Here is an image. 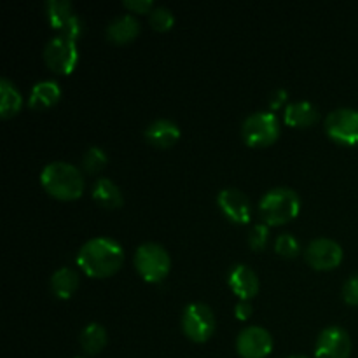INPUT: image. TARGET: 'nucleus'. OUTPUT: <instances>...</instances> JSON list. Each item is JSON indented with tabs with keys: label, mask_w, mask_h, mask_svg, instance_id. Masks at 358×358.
I'll return each mask as SVG.
<instances>
[{
	"label": "nucleus",
	"mask_w": 358,
	"mask_h": 358,
	"mask_svg": "<svg viewBox=\"0 0 358 358\" xmlns=\"http://www.w3.org/2000/svg\"><path fill=\"white\" fill-rule=\"evenodd\" d=\"M182 331L191 341L206 343L215 332V315L205 303H191L182 313Z\"/></svg>",
	"instance_id": "423d86ee"
},
{
	"label": "nucleus",
	"mask_w": 358,
	"mask_h": 358,
	"mask_svg": "<svg viewBox=\"0 0 358 358\" xmlns=\"http://www.w3.org/2000/svg\"><path fill=\"white\" fill-rule=\"evenodd\" d=\"M93 199L101 208L107 210H115L119 206H122V203H124L121 189L115 185V182H112L107 177L98 178L93 184Z\"/></svg>",
	"instance_id": "6ab92c4d"
},
{
	"label": "nucleus",
	"mask_w": 358,
	"mask_h": 358,
	"mask_svg": "<svg viewBox=\"0 0 358 358\" xmlns=\"http://www.w3.org/2000/svg\"><path fill=\"white\" fill-rule=\"evenodd\" d=\"M76 358H80V357H76Z\"/></svg>",
	"instance_id": "2f4dec72"
},
{
	"label": "nucleus",
	"mask_w": 358,
	"mask_h": 358,
	"mask_svg": "<svg viewBox=\"0 0 358 358\" xmlns=\"http://www.w3.org/2000/svg\"><path fill=\"white\" fill-rule=\"evenodd\" d=\"M285 122L294 128H310L320 119V110L308 100L294 101L285 108Z\"/></svg>",
	"instance_id": "f3484780"
},
{
	"label": "nucleus",
	"mask_w": 358,
	"mask_h": 358,
	"mask_svg": "<svg viewBox=\"0 0 358 358\" xmlns=\"http://www.w3.org/2000/svg\"><path fill=\"white\" fill-rule=\"evenodd\" d=\"M275 250L276 254L283 255V257H296L301 254V243L294 234L283 233L276 238Z\"/></svg>",
	"instance_id": "393cba45"
},
{
	"label": "nucleus",
	"mask_w": 358,
	"mask_h": 358,
	"mask_svg": "<svg viewBox=\"0 0 358 358\" xmlns=\"http://www.w3.org/2000/svg\"><path fill=\"white\" fill-rule=\"evenodd\" d=\"M236 350L241 358H266L273 352V338L261 325H248L238 334Z\"/></svg>",
	"instance_id": "f8f14e48"
},
{
	"label": "nucleus",
	"mask_w": 358,
	"mask_h": 358,
	"mask_svg": "<svg viewBox=\"0 0 358 358\" xmlns=\"http://www.w3.org/2000/svg\"><path fill=\"white\" fill-rule=\"evenodd\" d=\"M41 185L51 198L73 201L84 192L83 171L66 161H51L42 168Z\"/></svg>",
	"instance_id": "f03ea898"
},
{
	"label": "nucleus",
	"mask_w": 358,
	"mask_h": 358,
	"mask_svg": "<svg viewBox=\"0 0 358 358\" xmlns=\"http://www.w3.org/2000/svg\"><path fill=\"white\" fill-rule=\"evenodd\" d=\"M241 136L248 147L271 145L280 136L278 117L273 112H254L241 124Z\"/></svg>",
	"instance_id": "39448f33"
},
{
	"label": "nucleus",
	"mask_w": 358,
	"mask_h": 358,
	"mask_svg": "<svg viewBox=\"0 0 358 358\" xmlns=\"http://www.w3.org/2000/svg\"><path fill=\"white\" fill-rule=\"evenodd\" d=\"M308 264L318 271H331L343 261V247L331 238H315L304 250Z\"/></svg>",
	"instance_id": "9d476101"
},
{
	"label": "nucleus",
	"mask_w": 358,
	"mask_h": 358,
	"mask_svg": "<svg viewBox=\"0 0 358 358\" xmlns=\"http://www.w3.org/2000/svg\"><path fill=\"white\" fill-rule=\"evenodd\" d=\"M124 261V250L115 240L108 236H98L87 240L77 252V264L87 276L107 278L121 269Z\"/></svg>",
	"instance_id": "f257e3e1"
},
{
	"label": "nucleus",
	"mask_w": 358,
	"mask_h": 358,
	"mask_svg": "<svg viewBox=\"0 0 358 358\" xmlns=\"http://www.w3.org/2000/svg\"><path fill=\"white\" fill-rule=\"evenodd\" d=\"M105 34L114 44H128L140 34V23L133 14H121L107 24Z\"/></svg>",
	"instance_id": "dca6fc26"
},
{
	"label": "nucleus",
	"mask_w": 358,
	"mask_h": 358,
	"mask_svg": "<svg viewBox=\"0 0 358 358\" xmlns=\"http://www.w3.org/2000/svg\"><path fill=\"white\" fill-rule=\"evenodd\" d=\"M49 285H51V292L58 299H70L79 289V275L72 268H59L52 273Z\"/></svg>",
	"instance_id": "aec40b11"
},
{
	"label": "nucleus",
	"mask_w": 358,
	"mask_h": 358,
	"mask_svg": "<svg viewBox=\"0 0 358 358\" xmlns=\"http://www.w3.org/2000/svg\"><path fill=\"white\" fill-rule=\"evenodd\" d=\"M59 98H62V87L56 80H41L31 87L28 107L34 110H44L58 103Z\"/></svg>",
	"instance_id": "a211bd4d"
},
{
	"label": "nucleus",
	"mask_w": 358,
	"mask_h": 358,
	"mask_svg": "<svg viewBox=\"0 0 358 358\" xmlns=\"http://www.w3.org/2000/svg\"><path fill=\"white\" fill-rule=\"evenodd\" d=\"M350 355H352V338L345 329L331 325L318 334L317 345H315V357L350 358Z\"/></svg>",
	"instance_id": "9b49d317"
},
{
	"label": "nucleus",
	"mask_w": 358,
	"mask_h": 358,
	"mask_svg": "<svg viewBox=\"0 0 358 358\" xmlns=\"http://www.w3.org/2000/svg\"><path fill=\"white\" fill-rule=\"evenodd\" d=\"M252 306L248 304V301H241V303L236 304V308H234V315H236L238 320H248V318L252 317Z\"/></svg>",
	"instance_id": "c85d7f7f"
},
{
	"label": "nucleus",
	"mask_w": 358,
	"mask_h": 358,
	"mask_svg": "<svg viewBox=\"0 0 358 358\" xmlns=\"http://www.w3.org/2000/svg\"><path fill=\"white\" fill-rule=\"evenodd\" d=\"M149 21L157 31H168L171 30V27L175 24V16L171 13V9L168 7L159 6V7H154L152 10L149 13Z\"/></svg>",
	"instance_id": "b1692460"
},
{
	"label": "nucleus",
	"mask_w": 358,
	"mask_h": 358,
	"mask_svg": "<svg viewBox=\"0 0 358 358\" xmlns=\"http://www.w3.org/2000/svg\"><path fill=\"white\" fill-rule=\"evenodd\" d=\"M108 163V157L105 154V150L101 147L93 145L84 152L83 156V168L87 171V173H96V171H101Z\"/></svg>",
	"instance_id": "5701e85b"
},
{
	"label": "nucleus",
	"mask_w": 358,
	"mask_h": 358,
	"mask_svg": "<svg viewBox=\"0 0 358 358\" xmlns=\"http://www.w3.org/2000/svg\"><path fill=\"white\" fill-rule=\"evenodd\" d=\"M45 14H48V21L51 23V27L56 28L63 37L77 41L83 34V20L77 16L69 0H48Z\"/></svg>",
	"instance_id": "1a4fd4ad"
},
{
	"label": "nucleus",
	"mask_w": 358,
	"mask_h": 358,
	"mask_svg": "<svg viewBox=\"0 0 358 358\" xmlns=\"http://www.w3.org/2000/svg\"><path fill=\"white\" fill-rule=\"evenodd\" d=\"M217 203L224 215L236 224H248L252 219V205L248 196L236 187H227L217 194Z\"/></svg>",
	"instance_id": "ddd939ff"
},
{
	"label": "nucleus",
	"mask_w": 358,
	"mask_h": 358,
	"mask_svg": "<svg viewBox=\"0 0 358 358\" xmlns=\"http://www.w3.org/2000/svg\"><path fill=\"white\" fill-rule=\"evenodd\" d=\"M268 226H266V224H255V226L252 227L250 233H248V245H250V248H254V250H262V248L266 247V243H268Z\"/></svg>",
	"instance_id": "a878e982"
},
{
	"label": "nucleus",
	"mask_w": 358,
	"mask_h": 358,
	"mask_svg": "<svg viewBox=\"0 0 358 358\" xmlns=\"http://www.w3.org/2000/svg\"><path fill=\"white\" fill-rule=\"evenodd\" d=\"M287 358H310V357H306V355H290V357H287Z\"/></svg>",
	"instance_id": "7c9ffc66"
},
{
	"label": "nucleus",
	"mask_w": 358,
	"mask_h": 358,
	"mask_svg": "<svg viewBox=\"0 0 358 358\" xmlns=\"http://www.w3.org/2000/svg\"><path fill=\"white\" fill-rule=\"evenodd\" d=\"M287 98V91L285 90H276L275 94H273V100H271V108H278L280 105L285 101Z\"/></svg>",
	"instance_id": "c756f323"
},
{
	"label": "nucleus",
	"mask_w": 358,
	"mask_h": 358,
	"mask_svg": "<svg viewBox=\"0 0 358 358\" xmlns=\"http://www.w3.org/2000/svg\"><path fill=\"white\" fill-rule=\"evenodd\" d=\"M122 6H124L126 9L133 10V13H140V14L150 13V10L154 9L152 0H124Z\"/></svg>",
	"instance_id": "cd10ccee"
},
{
	"label": "nucleus",
	"mask_w": 358,
	"mask_h": 358,
	"mask_svg": "<svg viewBox=\"0 0 358 358\" xmlns=\"http://www.w3.org/2000/svg\"><path fill=\"white\" fill-rule=\"evenodd\" d=\"M227 283H229L231 290L240 297L241 301H248L252 297L257 296L259 292V278L257 273L247 264H236L229 271L227 276Z\"/></svg>",
	"instance_id": "2eb2a0df"
},
{
	"label": "nucleus",
	"mask_w": 358,
	"mask_h": 358,
	"mask_svg": "<svg viewBox=\"0 0 358 358\" xmlns=\"http://www.w3.org/2000/svg\"><path fill=\"white\" fill-rule=\"evenodd\" d=\"M143 136L150 145L157 147V149H168V147L175 145L177 140L180 138V128L171 119H154L152 122L147 124Z\"/></svg>",
	"instance_id": "4468645a"
},
{
	"label": "nucleus",
	"mask_w": 358,
	"mask_h": 358,
	"mask_svg": "<svg viewBox=\"0 0 358 358\" xmlns=\"http://www.w3.org/2000/svg\"><path fill=\"white\" fill-rule=\"evenodd\" d=\"M325 133L334 142L343 145H358V110L352 107H339L325 117Z\"/></svg>",
	"instance_id": "0eeeda50"
},
{
	"label": "nucleus",
	"mask_w": 358,
	"mask_h": 358,
	"mask_svg": "<svg viewBox=\"0 0 358 358\" xmlns=\"http://www.w3.org/2000/svg\"><path fill=\"white\" fill-rule=\"evenodd\" d=\"M343 299L350 306H358V273L350 276L343 285Z\"/></svg>",
	"instance_id": "bb28decb"
},
{
	"label": "nucleus",
	"mask_w": 358,
	"mask_h": 358,
	"mask_svg": "<svg viewBox=\"0 0 358 358\" xmlns=\"http://www.w3.org/2000/svg\"><path fill=\"white\" fill-rule=\"evenodd\" d=\"M301 210V198L290 187H273L259 201L262 220L269 226H280L296 219Z\"/></svg>",
	"instance_id": "7ed1b4c3"
},
{
	"label": "nucleus",
	"mask_w": 358,
	"mask_h": 358,
	"mask_svg": "<svg viewBox=\"0 0 358 358\" xmlns=\"http://www.w3.org/2000/svg\"><path fill=\"white\" fill-rule=\"evenodd\" d=\"M23 107V96L14 83L7 77L0 79V117H14Z\"/></svg>",
	"instance_id": "412c9836"
},
{
	"label": "nucleus",
	"mask_w": 358,
	"mask_h": 358,
	"mask_svg": "<svg viewBox=\"0 0 358 358\" xmlns=\"http://www.w3.org/2000/svg\"><path fill=\"white\" fill-rule=\"evenodd\" d=\"M44 62L52 72L56 73H72L79 62V51H77L76 41L63 35H56L44 45Z\"/></svg>",
	"instance_id": "6e6552de"
},
{
	"label": "nucleus",
	"mask_w": 358,
	"mask_h": 358,
	"mask_svg": "<svg viewBox=\"0 0 358 358\" xmlns=\"http://www.w3.org/2000/svg\"><path fill=\"white\" fill-rule=\"evenodd\" d=\"M133 262H135L138 275L149 283L164 280V276L170 273L171 266V259L166 248L159 243H154V241H147V243L140 245L136 248Z\"/></svg>",
	"instance_id": "20e7f679"
},
{
	"label": "nucleus",
	"mask_w": 358,
	"mask_h": 358,
	"mask_svg": "<svg viewBox=\"0 0 358 358\" xmlns=\"http://www.w3.org/2000/svg\"><path fill=\"white\" fill-rule=\"evenodd\" d=\"M79 341L87 355H96L107 346V331H105L103 325L93 322L80 331Z\"/></svg>",
	"instance_id": "4be33fe9"
}]
</instances>
